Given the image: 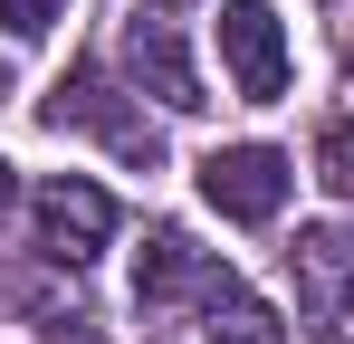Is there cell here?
<instances>
[{"label":"cell","instance_id":"cell-1","mask_svg":"<svg viewBox=\"0 0 354 344\" xmlns=\"http://www.w3.org/2000/svg\"><path fill=\"white\" fill-rule=\"evenodd\" d=\"M48 124H58V134H106V144H115L124 163H144V172L163 163V134H153L144 115H124L115 77H106L96 57H86V67H67V77H58V96H48Z\"/></svg>","mask_w":354,"mask_h":344},{"label":"cell","instance_id":"cell-2","mask_svg":"<svg viewBox=\"0 0 354 344\" xmlns=\"http://www.w3.org/2000/svg\"><path fill=\"white\" fill-rule=\"evenodd\" d=\"M29 229H39V258H48V268H86V258L115 239V201H106L96 182L58 172V182L29 201Z\"/></svg>","mask_w":354,"mask_h":344},{"label":"cell","instance_id":"cell-3","mask_svg":"<svg viewBox=\"0 0 354 344\" xmlns=\"http://www.w3.org/2000/svg\"><path fill=\"white\" fill-rule=\"evenodd\" d=\"M230 287L239 278L211 258V249H192L182 229H153V239H144V268H134V306H144V316H173V306H192V296L221 306Z\"/></svg>","mask_w":354,"mask_h":344},{"label":"cell","instance_id":"cell-4","mask_svg":"<svg viewBox=\"0 0 354 344\" xmlns=\"http://www.w3.org/2000/svg\"><path fill=\"white\" fill-rule=\"evenodd\" d=\"M221 67L249 106H278L288 96V39H278V10L268 0H221Z\"/></svg>","mask_w":354,"mask_h":344},{"label":"cell","instance_id":"cell-5","mask_svg":"<svg viewBox=\"0 0 354 344\" xmlns=\"http://www.w3.org/2000/svg\"><path fill=\"white\" fill-rule=\"evenodd\" d=\"M201 201H211L221 220H278L288 153H278V144H221V153H201Z\"/></svg>","mask_w":354,"mask_h":344},{"label":"cell","instance_id":"cell-6","mask_svg":"<svg viewBox=\"0 0 354 344\" xmlns=\"http://www.w3.org/2000/svg\"><path fill=\"white\" fill-rule=\"evenodd\" d=\"M288 278H297V306L316 316V325H335L354 306V229H297V249H288Z\"/></svg>","mask_w":354,"mask_h":344},{"label":"cell","instance_id":"cell-7","mask_svg":"<svg viewBox=\"0 0 354 344\" xmlns=\"http://www.w3.org/2000/svg\"><path fill=\"white\" fill-rule=\"evenodd\" d=\"M124 77H134L144 96H163L173 115L211 106L201 77H192V57H182V39H173V19H124Z\"/></svg>","mask_w":354,"mask_h":344},{"label":"cell","instance_id":"cell-8","mask_svg":"<svg viewBox=\"0 0 354 344\" xmlns=\"http://www.w3.org/2000/svg\"><path fill=\"white\" fill-rule=\"evenodd\" d=\"M211 344H288V325H278L259 296H239V287H230V296L211 306Z\"/></svg>","mask_w":354,"mask_h":344},{"label":"cell","instance_id":"cell-9","mask_svg":"<svg viewBox=\"0 0 354 344\" xmlns=\"http://www.w3.org/2000/svg\"><path fill=\"white\" fill-rule=\"evenodd\" d=\"M316 172H326V191H345V201H354V115L335 124V134H326V153H316Z\"/></svg>","mask_w":354,"mask_h":344},{"label":"cell","instance_id":"cell-10","mask_svg":"<svg viewBox=\"0 0 354 344\" xmlns=\"http://www.w3.org/2000/svg\"><path fill=\"white\" fill-rule=\"evenodd\" d=\"M0 19H10L19 39H48V19H58V0H0Z\"/></svg>","mask_w":354,"mask_h":344},{"label":"cell","instance_id":"cell-11","mask_svg":"<svg viewBox=\"0 0 354 344\" xmlns=\"http://www.w3.org/2000/svg\"><path fill=\"white\" fill-rule=\"evenodd\" d=\"M10 211H19V172L0 163V220H10Z\"/></svg>","mask_w":354,"mask_h":344},{"label":"cell","instance_id":"cell-12","mask_svg":"<svg viewBox=\"0 0 354 344\" xmlns=\"http://www.w3.org/2000/svg\"><path fill=\"white\" fill-rule=\"evenodd\" d=\"M345 67H354V39H345Z\"/></svg>","mask_w":354,"mask_h":344},{"label":"cell","instance_id":"cell-13","mask_svg":"<svg viewBox=\"0 0 354 344\" xmlns=\"http://www.w3.org/2000/svg\"><path fill=\"white\" fill-rule=\"evenodd\" d=\"M0 96H10V77H0Z\"/></svg>","mask_w":354,"mask_h":344},{"label":"cell","instance_id":"cell-14","mask_svg":"<svg viewBox=\"0 0 354 344\" xmlns=\"http://www.w3.org/2000/svg\"><path fill=\"white\" fill-rule=\"evenodd\" d=\"M163 10H182V0H163Z\"/></svg>","mask_w":354,"mask_h":344}]
</instances>
